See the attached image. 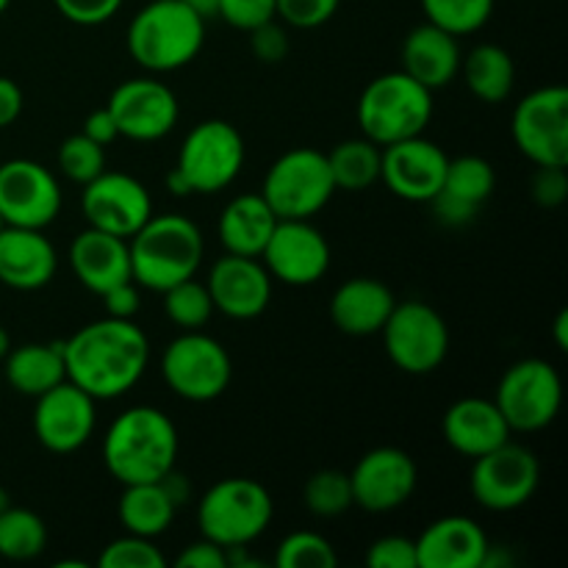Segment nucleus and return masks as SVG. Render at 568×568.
<instances>
[{"mask_svg": "<svg viewBox=\"0 0 568 568\" xmlns=\"http://www.w3.org/2000/svg\"><path fill=\"white\" fill-rule=\"evenodd\" d=\"M98 399L89 397L75 383L61 381L50 392L39 394L33 408V436L48 453L70 455L92 438L98 414Z\"/></svg>", "mask_w": 568, "mask_h": 568, "instance_id": "obj_19", "label": "nucleus"}, {"mask_svg": "<svg viewBox=\"0 0 568 568\" xmlns=\"http://www.w3.org/2000/svg\"><path fill=\"white\" fill-rule=\"evenodd\" d=\"M397 297L375 277H353L331 297V320L347 336H375L392 316Z\"/></svg>", "mask_w": 568, "mask_h": 568, "instance_id": "obj_28", "label": "nucleus"}, {"mask_svg": "<svg viewBox=\"0 0 568 568\" xmlns=\"http://www.w3.org/2000/svg\"><path fill=\"white\" fill-rule=\"evenodd\" d=\"M303 503L320 519H333L353 508V486L347 471L320 469L308 477L303 488Z\"/></svg>", "mask_w": 568, "mask_h": 568, "instance_id": "obj_37", "label": "nucleus"}, {"mask_svg": "<svg viewBox=\"0 0 568 568\" xmlns=\"http://www.w3.org/2000/svg\"><path fill=\"white\" fill-rule=\"evenodd\" d=\"M55 250L42 231L11 227L0 231V283L17 292L44 288L55 275Z\"/></svg>", "mask_w": 568, "mask_h": 568, "instance_id": "obj_25", "label": "nucleus"}, {"mask_svg": "<svg viewBox=\"0 0 568 568\" xmlns=\"http://www.w3.org/2000/svg\"><path fill=\"white\" fill-rule=\"evenodd\" d=\"M100 297H103L105 303V314L114 316V320H133L139 311V303H142L136 281L116 283V286H111L109 292H103Z\"/></svg>", "mask_w": 568, "mask_h": 568, "instance_id": "obj_48", "label": "nucleus"}, {"mask_svg": "<svg viewBox=\"0 0 568 568\" xmlns=\"http://www.w3.org/2000/svg\"><path fill=\"white\" fill-rule=\"evenodd\" d=\"M205 42V20L183 0H153L128 26V50L148 72L192 64Z\"/></svg>", "mask_w": 568, "mask_h": 568, "instance_id": "obj_4", "label": "nucleus"}, {"mask_svg": "<svg viewBox=\"0 0 568 568\" xmlns=\"http://www.w3.org/2000/svg\"><path fill=\"white\" fill-rule=\"evenodd\" d=\"M125 0H53L61 17H67L75 26H100L109 22L120 11Z\"/></svg>", "mask_w": 568, "mask_h": 568, "instance_id": "obj_44", "label": "nucleus"}, {"mask_svg": "<svg viewBox=\"0 0 568 568\" xmlns=\"http://www.w3.org/2000/svg\"><path fill=\"white\" fill-rule=\"evenodd\" d=\"M9 505H11V503H9V494H6L3 488H0V510H3V508H9Z\"/></svg>", "mask_w": 568, "mask_h": 568, "instance_id": "obj_54", "label": "nucleus"}, {"mask_svg": "<svg viewBox=\"0 0 568 568\" xmlns=\"http://www.w3.org/2000/svg\"><path fill=\"white\" fill-rule=\"evenodd\" d=\"M131 275L150 292H166L175 283L197 275L205 255L200 227L181 214L150 216L131 239Z\"/></svg>", "mask_w": 568, "mask_h": 568, "instance_id": "obj_3", "label": "nucleus"}, {"mask_svg": "<svg viewBox=\"0 0 568 568\" xmlns=\"http://www.w3.org/2000/svg\"><path fill=\"white\" fill-rule=\"evenodd\" d=\"M178 505L166 494L164 483H131L122 486L120 505H116V516H120L122 530L131 536L142 538H159L170 530L175 521Z\"/></svg>", "mask_w": 568, "mask_h": 568, "instance_id": "obj_31", "label": "nucleus"}, {"mask_svg": "<svg viewBox=\"0 0 568 568\" xmlns=\"http://www.w3.org/2000/svg\"><path fill=\"white\" fill-rule=\"evenodd\" d=\"M100 568H164L166 558L159 547L153 544V538L131 536L125 532L122 538L111 541L109 547L100 552L98 558Z\"/></svg>", "mask_w": 568, "mask_h": 568, "instance_id": "obj_40", "label": "nucleus"}, {"mask_svg": "<svg viewBox=\"0 0 568 568\" xmlns=\"http://www.w3.org/2000/svg\"><path fill=\"white\" fill-rule=\"evenodd\" d=\"M444 442L466 458H480L510 438V427L494 399L464 397L444 414Z\"/></svg>", "mask_w": 568, "mask_h": 568, "instance_id": "obj_26", "label": "nucleus"}, {"mask_svg": "<svg viewBox=\"0 0 568 568\" xmlns=\"http://www.w3.org/2000/svg\"><path fill=\"white\" fill-rule=\"evenodd\" d=\"M111 111L120 136L133 142H159L178 125L181 105L175 92L155 78H133L111 92Z\"/></svg>", "mask_w": 568, "mask_h": 568, "instance_id": "obj_17", "label": "nucleus"}, {"mask_svg": "<svg viewBox=\"0 0 568 568\" xmlns=\"http://www.w3.org/2000/svg\"><path fill=\"white\" fill-rule=\"evenodd\" d=\"M3 227H6V225H3V220H0V231H3Z\"/></svg>", "mask_w": 568, "mask_h": 568, "instance_id": "obj_56", "label": "nucleus"}, {"mask_svg": "<svg viewBox=\"0 0 568 568\" xmlns=\"http://www.w3.org/2000/svg\"><path fill=\"white\" fill-rule=\"evenodd\" d=\"M510 433H538L552 425L564 405V381L544 358L516 361L494 394Z\"/></svg>", "mask_w": 568, "mask_h": 568, "instance_id": "obj_9", "label": "nucleus"}, {"mask_svg": "<svg viewBox=\"0 0 568 568\" xmlns=\"http://www.w3.org/2000/svg\"><path fill=\"white\" fill-rule=\"evenodd\" d=\"M460 44L458 37L447 33L433 22H422L408 31L403 42V72L430 92L449 87L460 72Z\"/></svg>", "mask_w": 568, "mask_h": 568, "instance_id": "obj_27", "label": "nucleus"}, {"mask_svg": "<svg viewBox=\"0 0 568 568\" xmlns=\"http://www.w3.org/2000/svg\"><path fill=\"white\" fill-rule=\"evenodd\" d=\"M488 536L469 516H444L416 538L419 568H483L488 555Z\"/></svg>", "mask_w": 568, "mask_h": 568, "instance_id": "obj_23", "label": "nucleus"}, {"mask_svg": "<svg viewBox=\"0 0 568 568\" xmlns=\"http://www.w3.org/2000/svg\"><path fill=\"white\" fill-rule=\"evenodd\" d=\"M150 342L133 320L89 322L64 342L67 381L94 399H116L142 381Z\"/></svg>", "mask_w": 568, "mask_h": 568, "instance_id": "obj_1", "label": "nucleus"}, {"mask_svg": "<svg viewBox=\"0 0 568 568\" xmlns=\"http://www.w3.org/2000/svg\"><path fill=\"white\" fill-rule=\"evenodd\" d=\"M161 294H164V314L181 331H203L214 316V300H211L209 286L197 283L194 277L175 283Z\"/></svg>", "mask_w": 568, "mask_h": 568, "instance_id": "obj_35", "label": "nucleus"}, {"mask_svg": "<svg viewBox=\"0 0 568 568\" xmlns=\"http://www.w3.org/2000/svg\"><path fill=\"white\" fill-rule=\"evenodd\" d=\"M83 136H89L92 139V142H98V144H111L114 142V139H120V131H116V122H114V116H111V111L105 109H98V111H92V114L87 116V122H83Z\"/></svg>", "mask_w": 568, "mask_h": 568, "instance_id": "obj_49", "label": "nucleus"}, {"mask_svg": "<svg viewBox=\"0 0 568 568\" xmlns=\"http://www.w3.org/2000/svg\"><path fill=\"white\" fill-rule=\"evenodd\" d=\"M9 3H11V0H0V14H3V11L9 9Z\"/></svg>", "mask_w": 568, "mask_h": 568, "instance_id": "obj_55", "label": "nucleus"}, {"mask_svg": "<svg viewBox=\"0 0 568 568\" xmlns=\"http://www.w3.org/2000/svg\"><path fill=\"white\" fill-rule=\"evenodd\" d=\"M538 483H541L538 458L532 449L514 444L510 438L494 447L491 453L475 458L469 477L471 497L494 514L525 508L538 491Z\"/></svg>", "mask_w": 568, "mask_h": 568, "instance_id": "obj_12", "label": "nucleus"}, {"mask_svg": "<svg viewBox=\"0 0 568 568\" xmlns=\"http://www.w3.org/2000/svg\"><path fill=\"white\" fill-rule=\"evenodd\" d=\"M67 258H70L72 275L98 297L116 283L133 281L128 239L114 236V233L87 227L72 239Z\"/></svg>", "mask_w": 568, "mask_h": 568, "instance_id": "obj_24", "label": "nucleus"}, {"mask_svg": "<svg viewBox=\"0 0 568 568\" xmlns=\"http://www.w3.org/2000/svg\"><path fill=\"white\" fill-rule=\"evenodd\" d=\"M494 189H497V175H494V166L486 159H480V155L449 159L442 189L430 200L433 214L449 227L469 225L477 211L491 197Z\"/></svg>", "mask_w": 568, "mask_h": 568, "instance_id": "obj_22", "label": "nucleus"}, {"mask_svg": "<svg viewBox=\"0 0 568 568\" xmlns=\"http://www.w3.org/2000/svg\"><path fill=\"white\" fill-rule=\"evenodd\" d=\"M277 225L275 211L261 194H236L220 216V242L227 253L261 258Z\"/></svg>", "mask_w": 568, "mask_h": 568, "instance_id": "obj_29", "label": "nucleus"}, {"mask_svg": "<svg viewBox=\"0 0 568 568\" xmlns=\"http://www.w3.org/2000/svg\"><path fill=\"white\" fill-rule=\"evenodd\" d=\"M48 547V527L33 510L9 508L0 510V558L6 560H33Z\"/></svg>", "mask_w": 568, "mask_h": 568, "instance_id": "obj_34", "label": "nucleus"}, {"mask_svg": "<svg viewBox=\"0 0 568 568\" xmlns=\"http://www.w3.org/2000/svg\"><path fill=\"white\" fill-rule=\"evenodd\" d=\"M216 17H222L227 26L239 28V31H253L264 22L277 20V9L275 0H220Z\"/></svg>", "mask_w": 568, "mask_h": 568, "instance_id": "obj_41", "label": "nucleus"}, {"mask_svg": "<svg viewBox=\"0 0 568 568\" xmlns=\"http://www.w3.org/2000/svg\"><path fill=\"white\" fill-rule=\"evenodd\" d=\"M59 170L64 172L70 181L75 183H89L105 170V148L103 144L92 142L83 133L64 139L59 148Z\"/></svg>", "mask_w": 568, "mask_h": 568, "instance_id": "obj_39", "label": "nucleus"}, {"mask_svg": "<svg viewBox=\"0 0 568 568\" xmlns=\"http://www.w3.org/2000/svg\"><path fill=\"white\" fill-rule=\"evenodd\" d=\"M381 144L369 142L366 136L347 139L327 153L336 192H364L381 181Z\"/></svg>", "mask_w": 568, "mask_h": 568, "instance_id": "obj_33", "label": "nucleus"}, {"mask_svg": "<svg viewBox=\"0 0 568 568\" xmlns=\"http://www.w3.org/2000/svg\"><path fill=\"white\" fill-rule=\"evenodd\" d=\"M22 114V89L11 78L0 75V128H9Z\"/></svg>", "mask_w": 568, "mask_h": 568, "instance_id": "obj_50", "label": "nucleus"}, {"mask_svg": "<svg viewBox=\"0 0 568 568\" xmlns=\"http://www.w3.org/2000/svg\"><path fill=\"white\" fill-rule=\"evenodd\" d=\"M381 336L392 364L405 375H430L449 353L447 322L422 300L394 305Z\"/></svg>", "mask_w": 568, "mask_h": 568, "instance_id": "obj_11", "label": "nucleus"}, {"mask_svg": "<svg viewBox=\"0 0 568 568\" xmlns=\"http://www.w3.org/2000/svg\"><path fill=\"white\" fill-rule=\"evenodd\" d=\"M261 258L275 281L286 286H314L331 270V244L311 220H277Z\"/></svg>", "mask_w": 568, "mask_h": 568, "instance_id": "obj_16", "label": "nucleus"}, {"mask_svg": "<svg viewBox=\"0 0 568 568\" xmlns=\"http://www.w3.org/2000/svg\"><path fill=\"white\" fill-rule=\"evenodd\" d=\"M9 349H11V338H9V331H6V327H0V361H3L6 355H9Z\"/></svg>", "mask_w": 568, "mask_h": 568, "instance_id": "obj_53", "label": "nucleus"}, {"mask_svg": "<svg viewBox=\"0 0 568 568\" xmlns=\"http://www.w3.org/2000/svg\"><path fill=\"white\" fill-rule=\"evenodd\" d=\"M419 469L405 449L377 447L369 449L349 471L353 505L366 514H392L403 508L416 491Z\"/></svg>", "mask_w": 568, "mask_h": 568, "instance_id": "obj_15", "label": "nucleus"}, {"mask_svg": "<svg viewBox=\"0 0 568 568\" xmlns=\"http://www.w3.org/2000/svg\"><path fill=\"white\" fill-rule=\"evenodd\" d=\"M336 194L331 164L322 150L294 148L266 170L261 197L277 220H311Z\"/></svg>", "mask_w": 568, "mask_h": 568, "instance_id": "obj_7", "label": "nucleus"}, {"mask_svg": "<svg viewBox=\"0 0 568 568\" xmlns=\"http://www.w3.org/2000/svg\"><path fill=\"white\" fill-rule=\"evenodd\" d=\"M369 568H419L416 564V541L405 536H383L366 552Z\"/></svg>", "mask_w": 568, "mask_h": 568, "instance_id": "obj_43", "label": "nucleus"}, {"mask_svg": "<svg viewBox=\"0 0 568 568\" xmlns=\"http://www.w3.org/2000/svg\"><path fill=\"white\" fill-rule=\"evenodd\" d=\"M61 211V189L48 166L31 159L0 164V220L11 227L44 231Z\"/></svg>", "mask_w": 568, "mask_h": 568, "instance_id": "obj_14", "label": "nucleus"}, {"mask_svg": "<svg viewBox=\"0 0 568 568\" xmlns=\"http://www.w3.org/2000/svg\"><path fill=\"white\" fill-rule=\"evenodd\" d=\"M3 377L22 397L37 399L39 394L67 381L64 342L22 344V347L9 349L3 358Z\"/></svg>", "mask_w": 568, "mask_h": 568, "instance_id": "obj_30", "label": "nucleus"}, {"mask_svg": "<svg viewBox=\"0 0 568 568\" xmlns=\"http://www.w3.org/2000/svg\"><path fill=\"white\" fill-rule=\"evenodd\" d=\"M183 3H186L192 11H197L203 20L216 17V11H220V0H183Z\"/></svg>", "mask_w": 568, "mask_h": 568, "instance_id": "obj_52", "label": "nucleus"}, {"mask_svg": "<svg viewBox=\"0 0 568 568\" xmlns=\"http://www.w3.org/2000/svg\"><path fill=\"white\" fill-rule=\"evenodd\" d=\"M433 92L408 72H386L358 98V125L369 142L386 144L422 136L433 120Z\"/></svg>", "mask_w": 568, "mask_h": 568, "instance_id": "obj_5", "label": "nucleus"}, {"mask_svg": "<svg viewBox=\"0 0 568 568\" xmlns=\"http://www.w3.org/2000/svg\"><path fill=\"white\" fill-rule=\"evenodd\" d=\"M449 155L425 136H410L383 148L381 181L408 203H430L444 183Z\"/></svg>", "mask_w": 568, "mask_h": 568, "instance_id": "obj_20", "label": "nucleus"}, {"mask_svg": "<svg viewBox=\"0 0 568 568\" xmlns=\"http://www.w3.org/2000/svg\"><path fill=\"white\" fill-rule=\"evenodd\" d=\"M247 33H250V50H253V55L258 61H264V64H277V61L286 59L288 39H286V31L277 28L275 20L264 22V26L253 28V31Z\"/></svg>", "mask_w": 568, "mask_h": 568, "instance_id": "obj_46", "label": "nucleus"}, {"mask_svg": "<svg viewBox=\"0 0 568 568\" xmlns=\"http://www.w3.org/2000/svg\"><path fill=\"white\" fill-rule=\"evenodd\" d=\"M81 211L89 227L131 239L153 216V200L133 175L103 170L94 181L83 183Z\"/></svg>", "mask_w": 568, "mask_h": 568, "instance_id": "obj_18", "label": "nucleus"}, {"mask_svg": "<svg viewBox=\"0 0 568 568\" xmlns=\"http://www.w3.org/2000/svg\"><path fill=\"white\" fill-rule=\"evenodd\" d=\"M275 503L258 480L250 477H225L214 483L197 503L200 536L236 549L258 541L272 525Z\"/></svg>", "mask_w": 568, "mask_h": 568, "instance_id": "obj_6", "label": "nucleus"}, {"mask_svg": "<svg viewBox=\"0 0 568 568\" xmlns=\"http://www.w3.org/2000/svg\"><path fill=\"white\" fill-rule=\"evenodd\" d=\"M242 133L225 120H205L186 133L172 170L186 181L192 194H214L231 186L244 166Z\"/></svg>", "mask_w": 568, "mask_h": 568, "instance_id": "obj_8", "label": "nucleus"}, {"mask_svg": "<svg viewBox=\"0 0 568 568\" xmlns=\"http://www.w3.org/2000/svg\"><path fill=\"white\" fill-rule=\"evenodd\" d=\"M552 338H555V347L560 349V353H566L568 349V311H558V316H555L552 322Z\"/></svg>", "mask_w": 568, "mask_h": 568, "instance_id": "obj_51", "label": "nucleus"}, {"mask_svg": "<svg viewBox=\"0 0 568 568\" xmlns=\"http://www.w3.org/2000/svg\"><path fill=\"white\" fill-rule=\"evenodd\" d=\"M532 200L541 209H558L568 197V175L566 166H538L530 183Z\"/></svg>", "mask_w": 568, "mask_h": 568, "instance_id": "obj_45", "label": "nucleus"}, {"mask_svg": "<svg viewBox=\"0 0 568 568\" xmlns=\"http://www.w3.org/2000/svg\"><path fill=\"white\" fill-rule=\"evenodd\" d=\"M422 11L453 37H469L491 20L494 0H422Z\"/></svg>", "mask_w": 568, "mask_h": 568, "instance_id": "obj_36", "label": "nucleus"}, {"mask_svg": "<svg viewBox=\"0 0 568 568\" xmlns=\"http://www.w3.org/2000/svg\"><path fill=\"white\" fill-rule=\"evenodd\" d=\"M510 133L536 166H568V89L541 87L527 94L516 105Z\"/></svg>", "mask_w": 568, "mask_h": 568, "instance_id": "obj_13", "label": "nucleus"}, {"mask_svg": "<svg viewBox=\"0 0 568 568\" xmlns=\"http://www.w3.org/2000/svg\"><path fill=\"white\" fill-rule=\"evenodd\" d=\"M277 568H336L338 555L325 536L297 530L281 541L275 552Z\"/></svg>", "mask_w": 568, "mask_h": 568, "instance_id": "obj_38", "label": "nucleus"}, {"mask_svg": "<svg viewBox=\"0 0 568 568\" xmlns=\"http://www.w3.org/2000/svg\"><path fill=\"white\" fill-rule=\"evenodd\" d=\"M178 568H227V552L220 544L200 538V541L183 547V552L175 558Z\"/></svg>", "mask_w": 568, "mask_h": 568, "instance_id": "obj_47", "label": "nucleus"}, {"mask_svg": "<svg viewBox=\"0 0 568 568\" xmlns=\"http://www.w3.org/2000/svg\"><path fill=\"white\" fill-rule=\"evenodd\" d=\"M178 430L170 416L150 405H136L116 416L103 438V464L122 486L155 483L175 469Z\"/></svg>", "mask_w": 568, "mask_h": 568, "instance_id": "obj_2", "label": "nucleus"}, {"mask_svg": "<svg viewBox=\"0 0 568 568\" xmlns=\"http://www.w3.org/2000/svg\"><path fill=\"white\" fill-rule=\"evenodd\" d=\"M164 383L189 403H211L231 386L233 361L216 338L203 331H183L161 355Z\"/></svg>", "mask_w": 568, "mask_h": 568, "instance_id": "obj_10", "label": "nucleus"}, {"mask_svg": "<svg viewBox=\"0 0 568 568\" xmlns=\"http://www.w3.org/2000/svg\"><path fill=\"white\" fill-rule=\"evenodd\" d=\"M460 72H464L469 92L483 103H503L516 87L514 59L508 50L491 42L471 48L469 55L460 59Z\"/></svg>", "mask_w": 568, "mask_h": 568, "instance_id": "obj_32", "label": "nucleus"}, {"mask_svg": "<svg viewBox=\"0 0 568 568\" xmlns=\"http://www.w3.org/2000/svg\"><path fill=\"white\" fill-rule=\"evenodd\" d=\"M205 286L214 300V311L225 314L227 320L247 322L270 308L272 275L258 258L250 255H222L211 266Z\"/></svg>", "mask_w": 568, "mask_h": 568, "instance_id": "obj_21", "label": "nucleus"}, {"mask_svg": "<svg viewBox=\"0 0 568 568\" xmlns=\"http://www.w3.org/2000/svg\"><path fill=\"white\" fill-rule=\"evenodd\" d=\"M342 0H275L277 17L294 28H320L336 14Z\"/></svg>", "mask_w": 568, "mask_h": 568, "instance_id": "obj_42", "label": "nucleus"}]
</instances>
